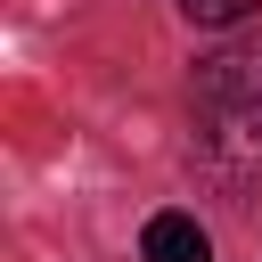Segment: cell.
Masks as SVG:
<instances>
[{
    "label": "cell",
    "mask_w": 262,
    "mask_h": 262,
    "mask_svg": "<svg viewBox=\"0 0 262 262\" xmlns=\"http://www.w3.org/2000/svg\"><path fill=\"white\" fill-rule=\"evenodd\" d=\"M196 164H205L221 188H254V180H262V106H205Z\"/></svg>",
    "instance_id": "cell-1"
},
{
    "label": "cell",
    "mask_w": 262,
    "mask_h": 262,
    "mask_svg": "<svg viewBox=\"0 0 262 262\" xmlns=\"http://www.w3.org/2000/svg\"><path fill=\"white\" fill-rule=\"evenodd\" d=\"M196 106H262V41H221L188 74Z\"/></svg>",
    "instance_id": "cell-2"
},
{
    "label": "cell",
    "mask_w": 262,
    "mask_h": 262,
    "mask_svg": "<svg viewBox=\"0 0 262 262\" xmlns=\"http://www.w3.org/2000/svg\"><path fill=\"white\" fill-rule=\"evenodd\" d=\"M139 262H213V237L196 213H156L139 229Z\"/></svg>",
    "instance_id": "cell-3"
},
{
    "label": "cell",
    "mask_w": 262,
    "mask_h": 262,
    "mask_svg": "<svg viewBox=\"0 0 262 262\" xmlns=\"http://www.w3.org/2000/svg\"><path fill=\"white\" fill-rule=\"evenodd\" d=\"M262 0H180V16L188 25H205V33H229V25H246Z\"/></svg>",
    "instance_id": "cell-4"
}]
</instances>
